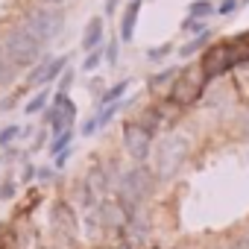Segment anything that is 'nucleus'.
<instances>
[{
  "label": "nucleus",
  "instance_id": "obj_4",
  "mask_svg": "<svg viewBox=\"0 0 249 249\" xmlns=\"http://www.w3.org/2000/svg\"><path fill=\"white\" fill-rule=\"evenodd\" d=\"M41 47H44V44H41L33 33H27L24 27L9 30L6 38H3V53H6V59H9L15 68H27V65H33V62L41 56Z\"/></svg>",
  "mask_w": 249,
  "mask_h": 249
},
{
  "label": "nucleus",
  "instance_id": "obj_6",
  "mask_svg": "<svg viewBox=\"0 0 249 249\" xmlns=\"http://www.w3.org/2000/svg\"><path fill=\"white\" fill-rule=\"evenodd\" d=\"M123 147L126 153L135 159V161H144L150 153H153V132L144 126V123H126L123 126Z\"/></svg>",
  "mask_w": 249,
  "mask_h": 249
},
{
  "label": "nucleus",
  "instance_id": "obj_8",
  "mask_svg": "<svg viewBox=\"0 0 249 249\" xmlns=\"http://www.w3.org/2000/svg\"><path fill=\"white\" fill-rule=\"evenodd\" d=\"M194 76V73H191ZM191 76H179V82L173 85L170 91V100L173 103H194L202 91V79H191Z\"/></svg>",
  "mask_w": 249,
  "mask_h": 249
},
{
  "label": "nucleus",
  "instance_id": "obj_3",
  "mask_svg": "<svg viewBox=\"0 0 249 249\" xmlns=\"http://www.w3.org/2000/svg\"><path fill=\"white\" fill-rule=\"evenodd\" d=\"M188 159V141L182 135H167L156 144V153H153V170H156V179H173L182 164Z\"/></svg>",
  "mask_w": 249,
  "mask_h": 249
},
{
  "label": "nucleus",
  "instance_id": "obj_16",
  "mask_svg": "<svg viewBox=\"0 0 249 249\" xmlns=\"http://www.w3.org/2000/svg\"><path fill=\"white\" fill-rule=\"evenodd\" d=\"M47 91H38L30 103H27V114H38V111H44V106H47Z\"/></svg>",
  "mask_w": 249,
  "mask_h": 249
},
{
  "label": "nucleus",
  "instance_id": "obj_19",
  "mask_svg": "<svg viewBox=\"0 0 249 249\" xmlns=\"http://www.w3.org/2000/svg\"><path fill=\"white\" fill-rule=\"evenodd\" d=\"M182 30H185V33H205L208 27H205L202 21H196V18H185V24H182Z\"/></svg>",
  "mask_w": 249,
  "mask_h": 249
},
{
  "label": "nucleus",
  "instance_id": "obj_22",
  "mask_svg": "<svg viewBox=\"0 0 249 249\" xmlns=\"http://www.w3.org/2000/svg\"><path fill=\"white\" fill-rule=\"evenodd\" d=\"M240 0H220V6H217V15H231L237 9Z\"/></svg>",
  "mask_w": 249,
  "mask_h": 249
},
{
  "label": "nucleus",
  "instance_id": "obj_10",
  "mask_svg": "<svg viewBox=\"0 0 249 249\" xmlns=\"http://www.w3.org/2000/svg\"><path fill=\"white\" fill-rule=\"evenodd\" d=\"M138 12H141V0H129L126 12H123V21H120V38L123 41H132L135 24H138Z\"/></svg>",
  "mask_w": 249,
  "mask_h": 249
},
{
  "label": "nucleus",
  "instance_id": "obj_5",
  "mask_svg": "<svg viewBox=\"0 0 249 249\" xmlns=\"http://www.w3.org/2000/svg\"><path fill=\"white\" fill-rule=\"evenodd\" d=\"M62 27H65V18H62V12L53 9V6H38V9H33L30 18H27V24H24V30L33 33L41 44H47L50 38H56V36L62 33Z\"/></svg>",
  "mask_w": 249,
  "mask_h": 249
},
{
  "label": "nucleus",
  "instance_id": "obj_9",
  "mask_svg": "<svg viewBox=\"0 0 249 249\" xmlns=\"http://www.w3.org/2000/svg\"><path fill=\"white\" fill-rule=\"evenodd\" d=\"M65 65H68V56H62V59H53V62H41V65L33 71V82H36V85H44V82L56 79V76L65 71Z\"/></svg>",
  "mask_w": 249,
  "mask_h": 249
},
{
  "label": "nucleus",
  "instance_id": "obj_15",
  "mask_svg": "<svg viewBox=\"0 0 249 249\" xmlns=\"http://www.w3.org/2000/svg\"><path fill=\"white\" fill-rule=\"evenodd\" d=\"M129 91V79H123V82H117V85H111L106 94H103V106H111V103H117L123 94Z\"/></svg>",
  "mask_w": 249,
  "mask_h": 249
},
{
  "label": "nucleus",
  "instance_id": "obj_21",
  "mask_svg": "<svg viewBox=\"0 0 249 249\" xmlns=\"http://www.w3.org/2000/svg\"><path fill=\"white\" fill-rule=\"evenodd\" d=\"M18 132H21L18 126H6L3 132H0V147H6L9 141H15V138H18Z\"/></svg>",
  "mask_w": 249,
  "mask_h": 249
},
{
  "label": "nucleus",
  "instance_id": "obj_24",
  "mask_svg": "<svg viewBox=\"0 0 249 249\" xmlns=\"http://www.w3.org/2000/svg\"><path fill=\"white\" fill-rule=\"evenodd\" d=\"M117 9V0H106V15H111Z\"/></svg>",
  "mask_w": 249,
  "mask_h": 249
},
{
  "label": "nucleus",
  "instance_id": "obj_17",
  "mask_svg": "<svg viewBox=\"0 0 249 249\" xmlns=\"http://www.w3.org/2000/svg\"><path fill=\"white\" fill-rule=\"evenodd\" d=\"M71 138H73V132H71V129H68V132H59V135H56V141L50 144V150H53L56 156H59V150L65 153V150H68V144H71Z\"/></svg>",
  "mask_w": 249,
  "mask_h": 249
},
{
  "label": "nucleus",
  "instance_id": "obj_25",
  "mask_svg": "<svg viewBox=\"0 0 249 249\" xmlns=\"http://www.w3.org/2000/svg\"><path fill=\"white\" fill-rule=\"evenodd\" d=\"M243 132H246V135H249V114H246V117H243Z\"/></svg>",
  "mask_w": 249,
  "mask_h": 249
},
{
  "label": "nucleus",
  "instance_id": "obj_20",
  "mask_svg": "<svg viewBox=\"0 0 249 249\" xmlns=\"http://www.w3.org/2000/svg\"><path fill=\"white\" fill-rule=\"evenodd\" d=\"M167 53H170V44H161V47H150V50H147L150 62H161V59H164Z\"/></svg>",
  "mask_w": 249,
  "mask_h": 249
},
{
  "label": "nucleus",
  "instance_id": "obj_1",
  "mask_svg": "<svg viewBox=\"0 0 249 249\" xmlns=\"http://www.w3.org/2000/svg\"><path fill=\"white\" fill-rule=\"evenodd\" d=\"M243 62H249V44H246V36H237V38H229V41L205 50V56H202V76L205 79L223 76V73H229L231 68H237Z\"/></svg>",
  "mask_w": 249,
  "mask_h": 249
},
{
  "label": "nucleus",
  "instance_id": "obj_18",
  "mask_svg": "<svg viewBox=\"0 0 249 249\" xmlns=\"http://www.w3.org/2000/svg\"><path fill=\"white\" fill-rule=\"evenodd\" d=\"M103 59H106V50H91V56L82 62V68H85V71H94V68H97Z\"/></svg>",
  "mask_w": 249,
  "mask_h": 249
},
{
  "label": "nucleus",
  "instance_id": "obj_7",
  "mask_svg": "<svg viewBox=\"0 0 249 249\" xmlns=\"http://www.w3.org/2000/svg\"><path fill=\"white\" fill-rule=\"evenodd\" d=\"M53 226H56V231H59L65 240H73V237H76V217H73L71 205L56 202V208H53Z\"/></svg>",
  "mask_w": 249,
  "mask_h": 249
},
{
  "label": "nucleus",
  "instance_id": "obj_11",
  "mask_svg": "<svg viewBox=\"0 0 249 249\" xmlns=\"http://www.w3.org/2000/svg\"><path fill=\"white\" fill-rule=\"evenodd\" d=\"M103 18L100 15H94L91 21H88V27H85V36H82V50H97L100 47V41H103Z\"/></svg>",
  "mask_w": 249,
  "mask_h": 249
},
{
  "label": "nucleus",
  "instance_id": "obj_13",
  "mask_svg": "<svg viewBox=\"0 0 249 249\" xmlns=\"http://www.w3.org/2000/svg\"><path fill=\"white\" fill-rule=\"evenodd\" d=\"M214 12H217V6L211 3V0H194V3L188 6V18H196V21H205Z\"/></svg>",
  "mask_w": 249,
  "mask_h": 249
},
{
  "label": "nucleus",
  "instance_id": "obj_14",
  "mask_svg": "<svg viewBox=\"0 0 249 249\" xmlns=\"http://www.w3.org/2000/svg\"><path fill=\"white\" fill-rule=\"evenodd\" d=\"M208 41H211V33L205 30V33H199L196 38H191V41H188V44L182 47V53H179V56H194V53H196V50H202V47H205Z\"/></svg>",
  "mask_w": 249,
  "mask_h": 249
},
{
  "label": "nucleus",
  "instance_id": "obj_12",
  "mask_svg": "<svg viewBox=\"0 0 249 249\" xmlns=\"http://www.w3.org/2000/svg\"><path fill=\"white\" fill-rule=\"evenodd\" d=\"M114 114H117V103L106 106V108H103L100 114H94V117H91V120L85 123V126H82V135H94V132H97L100 126H106V123H108V120H111Z\"/></svg>",
  "mask_w": 249,
  "mask_h": 249
},
{
  "label": "nucleus",
  "instance_id": "obj_23",
  "mask_svg": "<svg viewBox=\"0 0 249 249\" xmlns=\"http://www.w3.org/2000/svg\"><path fill=\"white\" fill-rule=\"evenodd\" d=\"M170 76H173V71H164V73H159V76H156V79H153L150 85H156V88H159V85H164V82H167Z\"/></svg>",
  "mask_w": 249,
  "mask_h": 249
},
{
  "label": "nucleus",
  "instance_id": "obj_2",
  "mask_svg": "<svg viewBox=\"0 0 249 249\" xmlns=\"http://www.w3.org/2000/svg\"><path fill=\"white\" fill-rule=\"evenodd\" d=\"M153 182H156V173H150L147 167H132L120 176L117 182V196H120V205L126 208L129 214H135L153 194Z\"/></svg>",
  "mask_w": 249,
  "mask_h": 249
}]
</instances>
